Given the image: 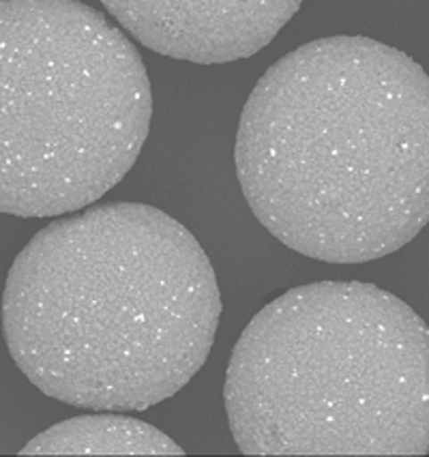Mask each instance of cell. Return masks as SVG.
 Instances as JSON below:
<instances>
[{
  "instance_id": "cell-3",
  "label": "cell",
  "mask_w": 429,
  "mask_h": 457,
  "mask_svg": "<svg viewBox=\"0 0 429 457\" xmlns=\"http://www.w3.org/2000/svg\"><path fill=\"white\" fill-rule=\"evenodd\" d=\"M224 400L247 455H425L427 324L374 284L299 286L238 337Z\"/></svg>"
},
{
  "instance_id": "cell-4",
  "label": "cell",
  "mask_w": 429,
  "mask_h": 457,
  "mask_svg": "<svg viewBox=\"0 0 429 457\" xmlns=\"http://www.w3.org/2000/svg\"><path fill=\"white\" fill-rule=\"evenodd\" d=\"M153 116L137 47L78 0H0V212L58 217L134 168Z\"/></svg>"
},
{
  "instance_id": "cell-5",
  "label": "cell",
  "mask_w": 429,
  "mask_h": 457,
  "mask_svg": "<svg viewBox=\"0 0 429 457\" xmlns=\"http://www.w3.org/2000/svg\"><path fill=\"white\" fill-rule=\"evenodd\" d=\"M148 50L198 65L249 58L277 37L303 0H102Z\"/></svg>"
},
{
  "instance_id": "cell-6",
  "label": "cell",
  "mask_w": 429,
  "mask_h": 457,
  "mask_svg": "<svg viewBox=\"0 0 429 457\" xmlns=\"http://www.w3.org/2000/svg\"><path fill=\"white\" fill-rule=\"evenodd\" d=\"M22 455H183L185 449L155 425L119 414H84L52 425Z\"/></svg>"
},
{
  "instance_id": "cell-2",
  "label": "cell",
  "mask_w": 429,
  "mask_h": 457,
  "mask_svg": "<svg viewBox=\"0 0 429 457\" xmlns=\"http://www.w3.org/2000/svg\"><path fill=\"white\" fill-rule=\"evenodd\" d=\"M219 316L198 238L140 202L52 221L13 260L3 295L15 365L52 400L95 412L177 395L209 359Z\"/></svg>"
},
{
  "instance_id": "cell-1",
  "label": "cell",
  "mask_w": 429,
  "mask_h": 457,
  "mask_svg": "<svg viewBox=\"0 0 429 457\" xmlns=\"http://www.w3.org/2000/svg\"><path fill=\"white\" fill-rule=\"evenodd\" d=\"M236 177L285 247L331 264L397 252L429 217V79L369 37L296 47L243 108Z\"/></svg>"
}]
</instances>
